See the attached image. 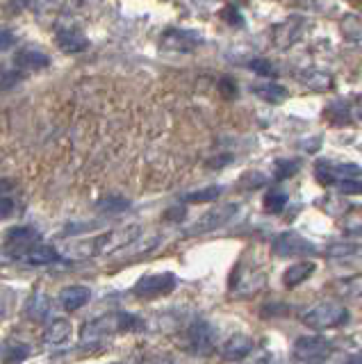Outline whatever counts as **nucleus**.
I'll list each match as a JSON object with an SVG mask.
<instances>
[{"instance_id":"f257e3e1","label":"nucleus","mask_w":362,"mask_h":364,"mask_svg":"<svg viewBox=\"0 0 362 364\" xmlns=\"http://www.w3.org/2000/svg\"><path fill=\"white\" fill-rule=\"evenodd\" d=\"M142 228L139 225H126V228H116L110 232H103L98 237H89V239H80L68 244L64 255L71 259H87V257H100V255H110L114 250L128 248L133 241L139 237Z\"/></svg>"},{"instance_id":"f03ea898","label":"nucleus","mask_w":362,"mask_h":364,"mask_svg":"<svg viewBox=\"0 0 362 364\" xmlns=\"http://www.w3.org/2000/svg\"><path fill=\"white\" fill-rule=\"evenodd\" d=\"M142 328V321L128 312H116V314H105V317H98V319H89L87 324L82 326L80 337L84 342H96L103 340L107 335H114V333H123V331H137Z\"/></svg>"},{"instance_id":"7ed1b4c3","label":"nucleus","mask_w":362,"mask_h":364,"mask_svg":"<svg viewBox=\"0 0 362 364\" xmlns=\"http://www.w3.org/2000/svg\"><path fill=\"white\" fill-rule=\"evenodd\" d=\"M349 321V310L342 305V303L335 301H324L317 303L315 308H310L303 314V324L310 331L324 333V331H333V328L344 326Z\"/></svg>"},{"instance_id":"20e7f679","label":"nucleus","mask_w":362,"mask_h":364,"mask_svg":"<svg viewBox=\"0 0 362 364\" xmlns=\"http://www.w3.org/2000/svg\"><path fill=\"white\" fill-rule=\"evenodd\" d=\"M237 210H239L237 203H226V205L212 207V210H208L203 216H198V219L189 225V228L185 230V235L187 237H198V235H208V232L219 230L237 214Z\"/></svg>"},{"instance_id":"39448f33","label":"nucleus","mask_w":362,"mask_h":364,"mask_svg":"<svg viewBox=\"0 0 362 364\" xmlns=\"http://www.w3.org/2000/svg\"><path fill=\"white\" fill-rule=\"evenodd\" d=\"M317 250L319 248L312 244V241L296 230L280 232L271 244V253L276 257H308V255H315Z\"/></svg>"},{"instance_id":"423d86ee","label":"nucleus","mask_w":362,"mask_h":364,"mask_svg":"<svg viewBox=\"0 0 362 364\" xmlns=\"http://www.w3.org/2000/svg\"><path fill=\"white\" fill-rule=\"evenodd\" d=\"M176 287H178V278L174 273H151L137 280L133 294L137 298L153 301V298L167 296V294H171Z\"/></svg>"},{"instance_id":"0eeeda50","label":"nucleus","mask_w":362,"mask_h":364,"mask_svg":"<svg viewBox=\"0 0 362 364\" xmlns=\"http://www.w3.org/2000/svg\"><path fill=\"white\" fill-rule=\"evenodd\" d=\"M306 30V16L303 14H292L285 21L276 23L271 28V41L278 50H289L294 43L303 37Z\"/></svg>"},{"instance_id":"6e6552de","label":"nucleus","mask_w":362,"mask_h":364,"mask_svg":"<svg viewBox=\"0 0 362 364\" xmlns=\"http://www.w3.org/2000/svg\"><path fill=\"white\" fill-rule=\"evenodd\" d=\"M185 349L194 355H210L214 351V340H217V333H214V328L203 321V319H198L192 326L187 328L185 333Z\"/></svg>"},{"instance_id":"1a4fd4ad","label":"nucleus","mask_w":362,"mask_h":364,"mask_svg":"<svg viewBox=\"0 0 362 364\" xmlns=\"http://www.w3.org/2000/svg\"><path fill=\"white\" fill-rule=\"evenodd\" d=\"M331 351H333L331 340H326L322 335H303L294 342V346H292V355L303 362L324 360V358H329Z\"/></svg>"},{"instance_id":"9d476101","label":"nucleus","mask_w":362,"mask_h":364,"mask_svg":"<svg viewBox=\"0 0 362 364\" xmlns=\"http://www.w3.org/2000/svg\"><path fill=\"white\" fill-rule=\"evenodd\" d=\"M198 46H201V34L194 30L171 28L162 34V48L171 53H192Z\"/></svg>"},{"instance_id":"9b49d317","label":"nucleus","mask_w":362,"mask_h":364,"mask_svg":"<svg viewBox=\"0 0 362 364\" xmlns=\"http://www.w3.org/2000/svg\"><path fill=\"white\" fill-rule=\"evenodd\" d=\"M48 64H50V57L46 53H41L39 48H32V46L19 50V53H16V57H14V68L23 77L28 75V73L41 71V68H46Z\"/></svg>"},{"instance_id":"f8f14e48","label":"nucleus","mask_w":362,"mask_h":364,"mask_svg":"<svg viewBox=\"0 0 362 364\" xmlns=\"http://www.w3.org/2000/svg\"><path fill=\"white\" fill-rule=\"evenodd\" d=\"M264 271H260V268H255V271H244V268H237L235 278H232V291L237 294V296H253L255 291L262 289L264 285Z\"/></svg>"},{"instance_id":"ddd939ff","label":"nucleus","mask_w":362,"mask_h":364,"mask_svg":"<svg viewBox=\"0 0 362 364\" xmlns=\"http://www.w3.org/2000/svg\"><path fill=\"white\" fill-rule=\"evenodd\" d=\"M253 351V340L248 335L244 333H235V335H230L226 342L221 344V358L223 360H230V362H235V360H244L248 353Z\"/></svg>"},{"instance_id":"4468645a","label":"nucleus","mask_w":362,"mask_h":364,"mask_svg":"<svg viewBox=\"0 0 362 364\" xmlns=\"http://www.w3.org/2000/svg\"><path fill=\"white\" fill-rule=\"evenodd\" d=\"M55 41H57V48L62 50V53H68V55L82 53V50L89 48V39L84 37V34L77 28H62L57 32Z\"/></svg>"},{"instance_id":"2eb2a0df","label":"nucleus","mask_w":362,"mask_h":364,"mask_svg":"<svg viewBox=\"0 0 362 364\" xmlns=\"http://www.w3.org/2000/svg\"><path fill=\"white\" fill-rule=\"evenodd\" d=\"M89 301H91V289L84 287V285H71V287H64L59 291V305L68 312L84 308Z\"/></svg>"},{"instance_id":"dca6fc26","label":"nucleus","mask_w":362,"mask_h":364,"mask_svg":"<svg viewBox=\"0 0 362 364\" xmlns=\"http://www.w3.org/2000/svg\"><path fill=\"white\" fill-rule=\"evenodd\" d=\"M73 337V326L68 319H55L50 321L46 333H44V342L48 346H66Z\"/></svg>"},{"instance_id":"f3484780","label":"nucleus","mask_w":362,"mask_h":364,"mask_svg":"<svg viewBox=\"0 0 362 364\" xmlns=\"http://www.w3.org/2000/svg\"><path fill=\"white\" fill-rule=\"evenodd\" d=\"M299 80L303 82L308 89L312 91H331L333 89V77L331 73L322 71V68H303V71H299Z\"/></svg>"},{"instance_id":"a211bd4d","label":"nucleus","mask_w":362,"mask_h":364,"mask_svg":"<svg viewBox=\"0 0 362 364\" xmlns=\"http://www.w3.org/2000/svg\"><path fill=\"white\" fill-rule=\"evenodd\" d=\"M315 262H310V259H303V262H296V264H292L285 268V273H282V285L289 289H294L299 287L301 282H306L310 275L315 273Z\"/></svg>"},{"instance_id":"6ab92c4d","label":"nucleus","mask_w":362,"mask_h":364,"mask_svg":"<svg viewBox=\"0 0 362 364\" xmlns=\"http://www.w3.org/2000/svg\"><path fill=\"white\" fill-rule=\"evenodd\" d=\"M253 93L260 100H266V103H282L287 98V89L282 84H278V82H273V80H262V82H255L253 86Z\"/></svg>"},{"instance_id":"aec40b11","label":"nucleus","mask_w":362,"mask_h":364,"mask_svg":"<svg viewBox=\"0 0 362 364\" xmlns=\"http://www.w3.org/2000/svg\"><path fill=\"white\" fill-rule=\"evenodd\" d=\"M23 259L28 264H34V266H46V264H55L59 259V253L53 248V246H44V244H34L25 250Z\"/></svg>"},{"instance_id":"412c9836","label":"nucleus","mask_w":362,"mask_h":364,"mask_svg":"<svg viewBox=\"0 0 362 364\" xmlns=\"http://www.w3.org/2000/svg\"><path fill=\"white\" fill-rule=\"evenodd\" d=\"M41 241V235L34 228H28V225H23V228H12L7 232V244L10 246H16V248H25L28 250L30 246L39 244Z\"/></svg>"},{"instance_id":"4be33fe9","label":"nucleus","mask_w":362,"mask_h":364,"mask_svg":"<svg viewBox=\"0 0 362 364\" xmlns=\"http://www.w3.org/2000/svg\"><path fill=\"white\" fill-rule=\"evenodd\" d=\"M340 34L347 41H362V16L360 14H353V12H349V14H344L342 19H340Z\"/></svg>"},{"instance_id":"5701e85b","label":"nucleus","mask_w":362,"mask_h":364,"mask_svg":"<svg viewBox=\"0 0 362 364\" xmlns=\"http://www.w3.org/2000/svg\"><path fill=\"white\" fill-rule=\"evenodd\" d=\"M30 349L21 342H14V340H7L3 346H0V360L5 364H19L23 360H28Z\"/></svg>"},{"instance_id":"b1692460","label":"nucleus","mask_w":362,"mask_h":364,"mask_svg":"<svg viewBox=\"0 0 362 364\" xmlns=\"http://www.w3.org/2000/svg\"><path fill=\"white\" fill-rule=\"evenodd\" d=\"M262 205H264L266 214H280L282 210H285V205H287V194L280 192V189H271V192L264 194Z\"/></svg>"},{"instance_id":"393cba45","label":"nucleus","mask_w":362,"mask_h":364,"mask_svg":"<svg viewBox=\"0 0 362 364\" xmlns=\"http://www.w3.org/2000/svg\"><path fill=\"white\" fill-rule=\"evenodd\" d=\"M326 255L333 259H349V257H362V244H333L326 248Z\"/></svg>"},{"instance_id":"a878e982","label":"nucleus","mask_w":362,"mask_h":364,"mask_svg":"<svg viewBox=\"0 0 362 364\" xmlns=\"http://www.w3.org/2000/svg\"><path fill=\"white\" fill-rule=\"evenodd\" d=\"M338 294L349 298H362V273L358 275H349L338 282Z\"/></svg>"},{"instance_id":"bb28decb","label":"nucleus","mask_w":362,"mask_h":364,"mask_svg":"<svg viewBox=\"0 0 362 364\" xmlns=\"http://www.w3.org/2000/svg\"><path fill=\"white\" fill-rule=\"evenodd\" d=\"M223 187L214 185V187H205V189H198V192H192L185 196V203H210V201H217L221 196Z\"/></svg>"},{"instance_id":"cd10ccee","label":"nucleus","mask_w":362,"mask_h":364,"mask_svg":"<svg viewBox=\"0 0 362 364\" xmlns=\"http://www.w3.org/2000/svg\"><path fill=\"white\" fill-rule=\"evenodd\" d=\"M299 160H278L273 164V178L276 180H285V178H292L294 173L299 171Z\"/></svg>"},{"instance_id":"c85d7f7f","label":"nucleus","mask_w":362,"mask_h":364,"mask_svg":"<svg viewBox=\"0 0 362 364\" xmlns=\"http://www.w3.org/2000/svg\"><path fill=\"white\" fill-rule=\"evenodd\" d=\"M128 207H130V203L126 201V198H105V201H100L98 203V210L100 212H105V214H119V212H126Z\"/></svg>"},{"instance_id":"c756f323","label":"nucleus","mask_w":362,"mask_h":364,"mask_svg":"<svg viewBox=\"0 0 362 364\" xmlns=\"http://www.w3.org/2000/svg\"><path fill=\"white\" fill-rule=\"evenodd\" d=\"M248 68H251V71H255L257 75H262L264 80L266 77H276V66H273V62L271 59H266V57H255L251 64H248Z\"/></svg>"},{"instance_id":"7c9ffc66","label":"nucleus","mask_w":362,"mask_h":364,"mask_svg":"<svg viewBox=\"0 0 362 364\" xmlns=\"http://www.w3.org/2000/svg\"><path fill=\"white\" fill-rule=\"evenodd\" d=\"M335 189H338L340 196H353V194H362V182L360 180H338L333 185Z\"/></svg>"},{"instance_id":"2f4dec72","label":"nucleus","mask_w":362,"mask_h":364,"mask_svg":"<svg viewBox=\"0 0 362 364\" xmlns=\"http://www.w3.org/2000/svg\"><path fill=\"white\" fill-rule=\"evenodd\" d=\"M344 230L349 232V235H356V237H362V214L356 212L344 219Z\"/></svg>"},{"instance_id":"473e14b6","label":"nucleus","mask_w":362,"mask_h":364,"mask_svg":"<svg viewBox=\"0 0 362 364\" xmlns=\"http://www.w3.org/2000/svg\"><path fill=\"white\" fill-rule=\"evenodd\" d=\"M221 19L228 21L230 25H241V23H244V19H241V14H239V10H237L235 5H226V7H223V10H221Z\"/></svg>"},{"instance_id":"72a5a7b5","label":"nucleus","mask_w":362,"mask_h":364,"mask_svg":"<svg viewBox=\"0 0 362 364\" xmlns=\"http://www.w3.org/2000/svg\"><path fill=\"white\" fill-rule=\"evenodd\" d=\"M219 91H221L223 98H235L237 96L235 80H230V77H221V80H219Z\"/></svg>"},{"instance_id":"f704fd0d","label":"nucleus","mask_w":362,"mask_h":364,"mask_svg":"<svg viewBox=\"0 0 362 364\" xmlns=\"http://www.w3.org/2000/svg\"><path fill=\"white\" fill-rule=\"evenodd\" d=\"M262 182H264V176H262V173H257V171L244 173V178H241V185H246L248 189H255V187H260Z\"/></svg>"},{"instance_id":"c9c22d12","label":"nucleus","mask_w":362,"mask_h":364,"mask_svg":"<svg viewBox=\"0 0 362 364\" xmlns=\"http://www.w3.org/2000/svg\"><path fill=\"white\" fill-rule=\"evenodd\" d=\"M12 212H14V201H12V198L0 196V219H7V216H12Z\"/></svg>"},{"instance_id":"e433bc0d","label":"nucleus","mask_w":362,"mask_h":364,"mask_svg":"<svg viewBox=\"0 0 362 364\" xmlns=\"http://www.w3.org/2000/svg\"><path fill=\"white\" fill-rule=\"evenodd\" d=\"M14 46V34L10 30H0V50Z\"/></svg>"},{"instance_id":"4c0bfd02","label":"nucleus","mask_w":362,"mask_h":364,"mask_svg":"<svg viewBox=\"0 0 362 364\" xmlns=\"http://www.w3.org/2000/svg\"><path fill=\"white\" fill-rule=\"evenodd\" d=\"M228 162H232V155H221V158H217V160H210L208 167L217 169V167H223V164H228Z\"/></svg>"},{"instance_id":"58836bf2","label":"nucleus","mask_w":362,"mask_h":364,"mask_svg":"<svg viewBox=\"0 0 362 364\" xmlns=\"http://www.w3.org/2000/svg\"><path fill=\"white\" fill-rule=\"evenodd\" d=\"M185 216V207H178V210H169L167 219H183Z\"/></svg>"},{"instance_id":"ea45409f","label":"nucleus","mask_w":362,"mask_h":364,"mask_svg":"<svg viewBox=\"0 0 362 364\" xmlns=\"http://www.w3.org/2000/svg\"><path fill=\"white\" fill-rule=\"evenodd\" d=\"M353 114H356L362 121V93L356 98V105H353Z\"/></svg>"},{"instance_id":"a19ab883","label":"nucleus","mask_w":362,"mask_h":364,"mask_svg":"<svg viewBox=\"0 0 362 364\" xmlns=\"http://www.w3.org/2000/svg\"><path fill=\"white\" fill-rule=\"evenodd\" d=\"M344 364H362V353H353V355H349V358L344 360Z\"/></svg>"},{"instance_id":"79ce46f5","label":"nucleus","mask_w":362,"mask_h":364,"mask_svg":"<svg viewBox=\"0 0 362 364\" xmlns=\"http://www.w3.org/2000/svg\"><path fill=\"white\" fill-rule=\"evenodd\" d=\"M77 3H93V0H77Z\"/></svg>"}]
</instances>
